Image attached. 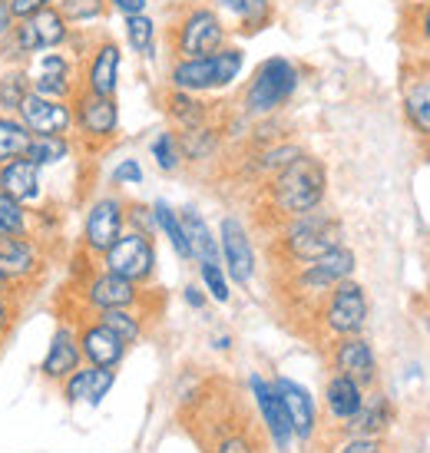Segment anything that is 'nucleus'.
<instances>
[{
    "mask_svg": "<svg viewBox=\"0 0 430 453\" xmlns=\"http://www.w3.org/2000/svg\"><path fill=\"white\" fill-rule=\"evenodd\" d=\"M27 73H30V89L40 96L73 100V93L80 89V60L66 47L34 57L27 64Z\"/></svg>",
    "mask_w": 430,
    "mask_h": 453,
    "instance_id": "4468645a",
    "label": "nucleus"
},
{
    "mask_svg": "<svg viewBox=\"0 0 430 453\" xmlns=\"http://www.w3.org/2000/svg\"><path fill=\"white\" fill-rule=\"evenodd\" d=\"M73 37V27L64 20L57 7L17 20L11 37L0 43V66H27L34 57L50 50H64Z\"/></svg>",
    "mask_w": 430,
    "mask_h": 453,
    "instance_id": "423d86ee",
    "label": "nucleus"
},
{
    "mask_svg": "<svg viewBox=\"0 0 430 453\" xmlns=\"http://www.w3.org/2000/svg\"><path fill=\"white\" fill-rule=\"evenodd\" d=\"M219 262L226 268L228 281L249 288L255 278V245L249 228L239 215H226L219 222Z\"/></svg>",
    "mask_w": 430,
    "mask_h": 453,
    "instance_id": "2eb2a0df",
    "label": "nucleus"
},
{
    "mask_svg": "<svg viewBox=\"0 0 430 453\" xmlns=\"http://www.w3.org/2000/svg\"><path fill=\"white\" fill-rule=\"evenodd\" d=\"M13 24H17V17H13L11 4H0V43L11 37Z\"/></svg>",
    "mask_w": 430,
    "mask_h": 453,
    "instance_id": "603ef678",
    "label": "nucleus"
},
{
    "mask_svg": "<svg viewBox=\"0 0 430 453\" xmlns=\"http://www.w3.org/2000/svg\"><path fill=\"white\" fill-rule=\"evenodd\" d=\"M401 116L407 129L430 146V64H407L401 80Z\"/></svg>",
    "mask_w": 430,
    "mask_h": 453,
    "instance_id": "f3484780",
    "label": "nucleus"
},
{
    "mask_svg": "<svg viewBox=\"0 0 430 453\" xmlns=\"http://www.w3.org/2000/svg\"><path fill=\"white\" fill-rule=\"evenodd\" d=\"M272 388H275V394H279L281 403H285V414H288L291 434H295V437H302V441H311L315 424H318L311 394H308L298 380H291V378H275V380H272Z\"/></svg>",
    "mask_w": 430,
    "mask_h": 453,
    "instance_id": "393cba45",
    "label": "nucleus"
},
{
    "mask_svg": "<svg viewBox=\"0 0 430 453\" xmlns=\"http://www.w3.org/2000/svg\"><path fill=\"white\" fill-rule=\"evenodd\" d=\"M325 401H328V411L334 420H351L365 403V388L357 380L344 378V374H334L325 388Z\"/></svg>",
    "mask_w": 430,
    "mask_h": 453,
    "instance_id": "7c9ffc66",
    "label": "nucleus"
},
{
    "mask_svg": "<svg viewBox=\"0 0 430 453\" xmlns=\"http://www.w3.org/2000/svg\"><path fill=\"white\" fill-rule=\"evenodd\" d=\"M152 219H156V232H163L165 242L173 245V252H176L182 262H192L189 239H186V232H182V222H179L176 209H173L165 199H156L152 202Z\"/></svg>",
    "mask_w": 430,
    "mask_h": 453,
    "instance_id": "473e14b6",
    "label": "nucleus"
},
{
    "mask_svg": "<svg viewBox=\"0 0 430 453\" xmlns=\"http://www.w3.org/2000/svg\"><path fill=\"white\" fill-rule=\"evenodd\" d=\"M0 4H11V0H0Z\"/></svg>",
    "mask_w": 430,
    "mask_h": 453,
    "instance_id": "6e6d98bb",
    "label": "nucleus"
},
{
    "mask_svg": "<svg viewBox=\"0 0 430 453\" xmlns=\"http://www.w3.org/2000/svg\"><path fill=\"white\" fill-rule=\"evenodd\" d=\"M404 40L411 60L430 64V0H414L404 11Z\"/></svg>",
    "mask_w": 430,
    "mask_h": 453,
    "instance_id": "c756f323",
    "label": "nucleus"
},
{
    "mask_svg": "<svg viewBox=\"0 0 430 453\" xmlns=\"http://www.w3.org/2000/svg\"><path fill=\"white\" fill-rule=\"evenodd\" d=\"M0 192L34 209L43 199V169L30 163L27 156L4 163L0 165Z\"/></svg>",
    "mask_w": 430,
    "mask_h": 453,
    "instance_id": "b1692460",
    "label": "nucleus"
},
{
    "mask_svg": "<svg viewBox=\"0 0 430 453\" xmlns=\"http://www.w3.org/2000/svg\"><path fill=\"white\" fill-rule=\"evenodd\" d=\"M388 420H391V407H388V397H384V394H371V397L361 403V411L351 417V424H355V430L361 437L380 430Z\"/></svg>",
    "mask_w": 430,
    "mask_h": 453,
    "instance_id": "a19ab883",
    "label": "nucleus"
},
{
    "mask_svg": "<svg viewBox=\"0 0 430 453\" xmlns=\"http://www.w3.org/2000/svg\"><path fill=\"white\" fill-rule=\"evenodd\" d=\"M34 235V209L0 192V239Z\"/></svg>",
    "mask_w": 430,
    "mask_h": 453,
    "instance_id": "4c0bfd02",
    "label": "nucleus"
},
{
    "mask_svg": "<svg viewBox=\"0 0 430 453\" xmlns=\"http://www.w3.org/2000/svg\"><path fill=\"white\" fill-rule=\"evenodd\" d=\"M150 156H152V163H156V169L165 173V176H173V173H179V169L186 165V159H182V142H179L176 129H159V133L150 139Z\"/></svg>",
    "mask_w": 430,
    "mask_h": 453,
    "instance_id": "58836bf2",
    "label": "nucleus"
},
{
    "mask_svg": "<svg viewBox=\"0 0 430 453\" xmlns=\"http://www.w3.org/2000/svg\"><path fill=\"white\" fill-rule=\"evenodd\" d=\"M318 321H321V331H325L331 341L361 334L367 325L365 288L357 285L355 278H348V281H342V285H334V288L321 298V304H318Z\"/></svg>",
    "mask_w": 430,
    "mask_h": 453,
    "instance_id": "1a4fd4ad",
    "label": "nucleus"
},
{
    "mask_svg": "<svg viewBox=\"0 0 430 453\" xmlns=\"http://www.w3.org/2000/svg\"><path fill=\"white\" fill-rule=\"evenodd\" d=\"M156 242L152 235H142V232H133L127 228L119 239L103 252L100 268L113 272V275L127 278L133 285H150L156 278Z\"/></svg>",
    "mask_w": 430,
    "mask_h": 453,
    "instance_id": "ddd939ff",
    "label": "nucleus"
},
{
    "mask_svg": "<svg viewBox=\"0 0 430 453\" xmlns=\"http://www.w3.org/2000/svg\"><path fill=\"white\" fill-rule=\"evenodd\" d=\"M182 298H186L189 308H205V302H209V295H205L199 285H186V288H182Z\"/></svg>",
    "mask_w": 430,
    "mask_h": 453,
    "instance_id": "3c124183",
    "label": "nucleus"
},
{
    "mask_svg": "<svg viewBox=\"0 0 430 453\" xmlns=\"http://www.w3.org/2000/svg\"><path fill=\"white\" fill-rule=\"evenodd\" d=\"M57 11L64 13V20L73 30H87V34H93V27H100L110 17L106 0H57Z\"/></svg>",
    "mask_w": 430,
    "mask_h": 453,
    "instance_id": "f704fd0d",
    "label": "nucleus"
},
{
    "mask_svg": "<svg viewBox=\"0 0 430 453\" xmlns=\"http://www.w3.org/2000/svg\"><path fill=\"white\" fill-rule=\"evenodd\" d=\"M116 374L110 371V367H93V365H80L70 374V378L60 384L64 388V401L66 403H76V401H87V403H96L110 394V388H113Z\"/></svg>",
    "mask_w": 430,
    "mask_h": 453,
    "instance_id": "a878e982",
    "label": "nucleus"
},
{
    "mask_svg": "<svg viewBox=\"0 0 430 453\" xmlns=\"http://www.w3.org/2000/svg\"><path fill=\"white\" fill-rule=\"evenodd\" d=\"M73 298L80 302V315H100L113 308H140L146 295H142V285H133L106 268H96L76 281Z\"/></svg>",
    "mask_w": 430,
    "mask_h": 453,
    "instance_id": "9d476101",
    "label": "nucleus"
},
{
    "mask_svg": "<svg viewBox=\"0 0 430 453\" xmlns=\"http://www.w3.org/2000/svg\"><path fill=\"white\" fill-rule=\"evenodd\" d=\"M199 278H203V288L212 302L228 304V298H232V281H228L222 262H199Z\"/></svg>",
    "mask_w": 430,
    "mask_h": 453,
    "instance_id": "37998d69",
    "label": "nucleus"
},
{
    "mask_svg": "<svg viewBox=\"0 0 430 453\" xmlns=\"http://www.w3.org/2000/svg\"><path fill=\"white\" fill-rule=\"evenodd\" d=\"M34 133L24 127V119L17 113H0V165L11 159H24L30 150Z\"/></svg>",
    "mask_w": 430,
    "mask_h": 453,
    "instance_id": "72a5a7b5",
    "label": "nucleus"
},
{
    "mask_svg": "<svg viewBox=\"0 0 430 453\" xmlns=\"http://www.w3.org/2000/svg\"><path fill=\"white\" fill-rule=\"evenodd\" d=\"M245 64H249L245 47L228 40L222 50L209 53V57H173L165 66V87L199 93V96L226 93L242 80Z\"/></svg>",
    "mask_w": 430,
    "mask_h": 453,
    "instance_id": "f03ea898",
    "label": "nucleus"
},
{
    "mask_svg": "<svg viewBox=\"0 0 430 453\" xmlns=\"http://www.w3.org/2000/svg\"><path fill=\"white\" fill-rule=\"evenodd\" d=\"M17 116L24 119V127L34 136H70L73 133V106H70V100H53V96L30 93L24 106L17 110Z\"/></svg>",
    "mask_w": 430,
    "mask_h": 453,
    "instance_id": "6ab92c4d",
    "label": "nucleus"
},
{
    "mask_svg": "<svg viewBox=\"0 0 430 453\" xmlns=\"http://www.w3.org/2000/svg\"><path fill=\"white\" fill-rule=\"evenodd\" d=\"M186 4H215V0H186Z\"/></svg>",
    "mask_w": 430,
    "mask_h": 453,
    "instance_id": "5fc2aeb1",
    "label": "nucleus"
},
{
    "mask_svg": "<svg viewBox=\"0 0 430 453\" xmlns=\"http://www.w3.org/2000/svg\"><path fill=\"white\" fill-rule=\"evenodd\" d=\"M219 13L226 17V24L232 34L239 37H255L275 24L279 7L275 0H215Z\"/></svg>",
    "mask_w": 430,
    "mask_h": 453,
    "instance_id": "4be33fe9",
    "label": "nucleus"
},
{
    "mask_svg": "<svg viewBox=\"0 0 430 453\" xmlns=\"http://www.w3.org/2000/svg\"><path fill=\"white\" fill-rule=\"evenodd\" d=\"M73 327H76V341H80V354H83V365L110 367L113 371L127 357L129 344L110 325H103L96 315L76 318Z\"/></svg>",
    "mask_w": 430,
    "mask_h": 453,
    "instance_id": "dca6fc26",
    "label": "nucleus"
},
{
    "mask_svg": "<svg viewBox=\"0 0 430 453\" xmlns=\"http://www.w3.org/2000/svg\"><path fill=\"white\" fill-rule=\"evenodd\" d=\"M80 365H83V354H80L73 321H60L50 338L47 357L40 361V378L47 380V384H64Z\"/></svg>",
    "mask_w": 430,
    "mask_h": 453,
    "instance_id": "412c9836",
    "label": "nucleus"
},
{
    "mask_svg": "<svg viewBox=\"0 0 430 453\" xmlns=\"http://www.w3.org/2000/svg\"><path fill=\"white\" fill-rule=\"evenodd\" d=\"M0 268L13 291H27L43 278V252L34 235L0 239Z\"/></svg>",
    "mask_w": 430,
    "mask_h": 453,
    "instance_id": "a211bd4d",
    "label": "nucleus"
},
{
    "mask_svg": "<svg viewBox=\"0 0 430 453\" xmlns=\"http://www.w3.org/2000/svg\"><path fill=\"white\" fill-rule=\"evenodd\" d=\"M342 453H384L378 441H367V437H355L351 443H344Z\"/></svg>",
    "mask_w": 430,
    "mask_h": 453,
    "instance_id": "8fccbe9b",
    "label": "nucleus"
},
{
    "mask_svg": "<svg viewBox=\"0 0 430 453\" xmlns=\"http://www.w3.org/2000/svg\"><path fill=\"white\" fill-rule=\"evenodd\" d=\"M30 93L27 66H0V113H17Z\"/></svg>",
    "mask_w": 430,
    "mask_h": 453,
    "instance_id": "e433bc0d",
    "label": "nucleus"
},
{
    "mask_svg": "<svg viewBox=\"0 0 430 453\" xmlns=\"http://www.w3.org/2000/svg\"><path fill=\"white\" fill-rule=\"evenodd\" d=\"M302 66L295 64L291 57H265L262 64L255 66L252 76L245 80L239 96V113L249 119V123H258V119H272L279 116L291 100L295 93L302 89Z\"/></svg>",
    "mask_w": 430,
    "mask_h": 453,
    "instance_id": "f257e3e1",
    "label": "nucleus"
},
{
    "mask_svg": "<svg viewBox=\"0 0 430 453\" xmlns=\"http://www.w3.org/2000/svg\"><path fill=\"white\" fill-rule=\"evenodd\" d=\"M127 228H133V232H142V235H156V219H152V205L127 202Z\"/></svg>",
    "mask_w": 430,
    "mask_h": 453,
    "instance_id": "a18cd8bd",
    "label": "nucleus"
},
{
    "mask_svg": "<svg viewBox=\"0 0 430 453\" xmlns=\"http://www.w3.org/2000/svg\"><path fill=\"white\" fill-rule=\"evenodd\" d=\"M252 394H255V403H258V411L265 417L268 424V434H272V441L279 443V450H288V441H291V424H288V414H285V403L281 397L275 394V388L262 380L258 374H252Z\"/></svg>",
    "mask_w": 430,
    "mask_h": 453,
    "instance_id": "bb28decb",
    "label": "nucleus"
},
{
    "mask_svg": "<svg viewBox=\"0 0 430 453\" xmlns=\"http://www.w3.org/2000/svg\"><path fill=\"white\" fill-rule=\"evenodd\" d=\"M325 196H328V165L311 152H302L281 173L265 179V202L279 219L311 212L325 205Z\"/></svg>",
    "mask_w": 430,
    "mask_h": 453,
    "instance_id": "7ed1b4c3",
    "label": "nucleus"
},
{
    "mask_svg": "<svg viewBox=\"0 0 430 453\" xmlns=\"http://www.w3.org/2000/svg\"><path fill=\"white\" fill-rule=\"evenodd\" d=\"M159 106H163V113L169 116V123L176 127V133L182 129H196V127H205V123H212V103L199 96V93H186V89H163V96H159Z\"/></svg>",
    "mask_w": 430,
    "mask_h": 453,
    "instance_id": "5701e85b",
    "label": "nucleus"
},
{
    "mask_svg": "<svg viewBox=\"0 0 430 453\" xmlns=\"http://www.w3.org/2000/svg\"><path fill=\"white\" fill-rule=\"evenodd\" d=\"M96 318H100L103 325L113 327L127 344H136L142 338V315L136 308H113V311H100Z\"/></svg>",
    "mask_w": 430,
    "mask_h": 453,
    "instance_id": "79ce46f5",
    "label": "nucleus"
},
{
    "mask_svg": "<svg viewBox=\"0 0 430 453\" xmlns=\"http://www.w3.org/2000/svg\"><path fill=\"white\" fill-rule=\"evenodd\" d=\"M357 258L348 245H338L331 252L318 255L315 262L295 265V272L288 278V288L298 302L308 304H321V298L328 295L334 285H342L348 278H355Z\"/></svg>",
    "mask_w": 430,
    "mask_h": 453,
    "instance_id": "6e6552de",
    "label": "nucleus"
},
{
    "mask_svg": "<svg viewBox=\"0 0 430 453\" xmlns=\"http://www.w3.org/2000/svg\"><path fill=\"white\" fill-rule=\"evenodd\" d=\"M17 315H20V304L13 302V291L11 295H0V344H4V338L13 331Z\"/></svg>",
    "mask_w": 430,
    "mask_h": 453,
    "instance_id": "49530a36",
    "label": "nucleus"
},
{
    "mask_svg": "<svg viewBox=\"0 0 430 453\" xmlns=\"http://www.w3.org/2000/svg\"><path fill=\"white\" fill-rule=\"evenodd\" d=\"M179 222H182V232H186V239H189L192 262H219V239H215V232L203 219V212L186 205V209L179 212Z\"/></svg>",
    "mask_w": 430,
    "mask_h": 453,
    "instance_id": "c85d7f7f",
    "label": "nucleus"
},
{
    "mask_svg": "<svg viewBox=\"0 0 430 453\" xmlns=\"http://www.w3.org/2000/svg\"><path fill=\"white\" fill-rule=\"evenodd\" d=\"M228 40H232V30L215 4L182 0V7L173 13V20L165 27V47L173 57H209L222 50Z\"/></svg>",
    "mask_w": 430,
    "mask_h": 453,
    "instance_id": "20e7f679",
    "label": "nucleus"
},
{
    "mask_svg": "<svg viewBox=\"0 0 430 453\" xmlns=\"http://www.w3.org/2000/svg\"><path fill=\"white\" fill-rule=\"evenodd\" d=\"M47 7H57V0H11V11L17 20L24 17H34V13L47 11Z\"/></svg>",
    "mask_w": 430,
    "mask_h": 453,
    "instance_id": "de8ad7c7",
    "label": "nucleus"
},
{
    "mask_svg": "<svg viewBox=\"0 0 430 453\" xmlns=\"http://www.w3.org/2000/svg\"><path fill=\"white\" fill-rule=\"evenodd\" d=\"M119 20H123V43L129 47V53H136L140 60L152 64L159 57V34H163L159 20L150 11L133 13V17H119Z\"/></svg>",
    "mask_w": 430,
    "mask_h": 453,
    "instance_id": "cd10ccee",
    "label": "nucleus"
},
{
    "mask_svg": "<svg viewBox=\"0 0 430 453\" xmlns=\"http://www.w3.org/2000/svg\"><path fill=\"white\" fill-rule=\"evenodd\" d=\"M123 43L110 34L93 37L89 50L80 60V89L96 93V96H119V83H123Z\"/></svg>",
    "mask_w": 430,
    "mask_h": 453,
    "instance_id": "f8f14e48",
    "label": "nucleus"
},
{
    "mask_svg": "<svg viewBox=\"0 0 430 453\" xmlns=\"http://www.w3.org/2000/svg\"><path fill=\"white\" fill-rule=\"evenodd\" d=\"M179 142H182V159L186 163H203V159L215 156L219 142H222V133L212 123H205V127H196V129H182Z\"/></svg>",
    "mask_w": 430,
    "mask_h": 453,
    "instance_id": "ea45409f",
    "label": "nucleus"
},
{
    "mask_svg": "<svg viewBox=\"0 0 430 453\" xmlns=\"http://www.w3.org/2000/svg\"><path fill=\"white\" fill-rule=\"evenodd\" d=\"M110 13L116 17H133V13H146L150 11V0H106Z\"/></svg>",
    "mask_w": 430,
    "mask_h": 453,
    "instance_id": "09e8293b",
    "label": "nucleus"
},
{
    "mask_svg": "<svg viewBox=\"0 0 430 453\" xmlns=\"http://www.w3.org/2000/svg\"><path fill=\"white\" fill-rule=\"evenodd\" d=\"M344 226L334 212H328L325 205H318L311 212L291 215V219H281L279 228V252L285 262L291 265H304L315 262L318 255L331 252L344 245Z\"/></svg>",
    "mask_w": 430,
    "mask_h": 453,
    "instance_id": "39448f33",
    "label": "nucleus"
},
{
    "mask_svg": "<svg viewBox=\"0 0 430 453\" xmlns=\"http://www.w3.org/2000/svg\"><path fill=\"white\" fill-rule=\"evenodd\" d=\"M127 232V199L106 192L87 205L83 228H80V249L87 258H103V252Z\"/></svg>",
    "mask_w": 430,
    "mask_h": 453,
    "instance_id": "9b49d317",
    "label": "nucleus"
},
{
    "mask_svg": "<svg viewBox=\"0 0 430 453\" xmlns=\"http://www.w3.org/2000/svg\"><path fill=\"white\" fill-rule=\"evenodd\" d=\"M73 152V136H34L30 139V150H27V159L40 165V169H53V165L66 163Z\"/></svg>",
    "mask_w": 430,
    "mask_h": 453,
    "instance_id": "c9c22d12",
    "label": "nucleus"
},
{
    "mask_svg": "<svg viewBox=\"0 0 430 453\" xmlns=\"http://www.w3.org/2000/svg\"><path fill=\"white\" fill-rule=\"evenodd\" d=\"M331 367H334V374H344V378L357 380L361 388L378 380V357H374V348H371L367 338H361V334L334 341V348H331Z\"/></svg>",
    "mask_w": 430,
    "mask_h": 453,
    "instance_id": "aec40b11",
    "label": "nucleus"
},
{
    "mask_svg": "<svg viewBox=\"0 0 430 453\" xmlns=\"http://www.w3.org/2000/svg\"><path fill=\"white\" fill-rule=\"evenodd\" d=\"M302 152H304V146L291 142V139H279V142H268V146H262V150L255 152L252 163H249V169H252L258 179H272L275 173H281L288 163H295Z\"/></svg>",
    "mask_w": 430,
    "mask_h": 453,
    "instance_id": "2f4dec72",
    "label": "nucleus"
},
{
    "mask_svg": "<svg viewBox=\"0 0 430 453\" xmlns=\"http://www.w3.org/2000/svg\"><path fill=\"white\" fill-rule=\"evenodd\" d=\"M142 179H146V173H142V163H140V159H133V156L119 159V163L113 165V173H110V182H113L116 189H127V186H142Z\"/></svg>",
    "mask_w": 430,
    "mask_h": 453,
    "instance_id": "c03bdc74",
    "label": "nucleus"
},
{
    "mask_svg": "<svg viewBox=\"0 0 430 453\" xmlns=\"http://www.w3.org/2000/svg\"><path fill=\"white\" fill-rule=\"evenodd\" d=\"M73 142L76 150L87 152H103L110 142H116L119 136V100L116 96H96V93H87V89H76L73 100Z\"/></svg>",
    "mask_w": 430,
    "mask_h": 453,
    "instance_id": "0eeeda50",
    "label": "nucleus"
},
{
    "mask_svg": "<svg viewBox=\"0 0 430 453\" xmlns=\"http://www.w3.org/2000/svg\"><path fill=\"white\" fill-rule=\"evenodd\" d=\"M11 281H7V275H4V268H0V295H11Z\"/></svg>",
    "mask_w": 430,
    "mask_h": 453,
    "instance_id": "864d4df0",
    "label": "nucleus"
}]
</instances>
